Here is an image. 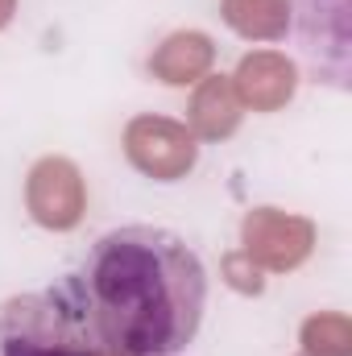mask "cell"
I'll return each mask as SVG.
<instances>
[{
  "label": "cell",
  "instance_id": "7a4b0ae2",
  "mask_svg": "<svg viewBox=\"0 0 352 356\" xmlns=\"http://www.w3.org/2000/svg\"><path fill=\"white\" fill-rule=\"evenodd\" d=\"M0 356H104L71 277L0 307Z\"/></svg>",
  "mask_w": 352,
  "mask_h": 356
},
{
  "label": "cell",
  "instance_id": "5b68a950",
  "mask_svg": "<svg viewBox=\"0 0 352 356\" xmlns=\"http://www.w3.org/2000/svg\"><path fill=\"white\" fill-rule=\"evenodd\" d=\"M237 88L245 95V104L269 112V108H278V104L290 99V91H294V67L286 58H278V54H253V58L241 63Z\"/></svg>",
  "mask_w": 352,
  "mask_h": 356
},
{
  "label": "cell",
  "instance_id": "9c48e42d",
  "mask_svg": "<svg viewBox=\"0 0 352 356\" xmlns=\"http://www.w3.org/2000/svg\"><path fill=\"white\" fill-rule=\"evenodd\" d=\"M265 8H286V0H228L224 4L228 25L241 29L245 38H278L286 29V21L265 17Z\"/></svg>",
  "mask_w": 352,
  "mask_h": 356
},
{
  "label": "cell",
  "instance_id": "277c9868",
  "mask_svg": "<svg viewBox=\"0 0 352 356\" xmlns=\"http://www.w3.org/2000/svg\"><path fill=\"white\" fill-rule=\"evenodd\" d=\"M29 211L46 228H75L83 216V182L79 170L63 158H46L29 175Z\"/></svg>",
  "mask_w": 352,
  "mask_h": 356
},
{
  "label": "cell",
  "instance_id": "30bf717a",
  "mask_svg": "<svg viewBox=\"0 0 352 356\" xmlns=\"http://www.w3.org/2000/svg\"><path fill=\"white\" fill-rule=\"evenodd\" d=\"M8 17H13V0H0V25H8Z\"/></svg>",
  "mask_w": 352,
  "mask_h": 356
},
{
  "label": "cell",
  "instance_id": "3957f363",
  "mask_svg": "<svg viewBox=\"0 0 352 356\" xmlns=\"http://www.w3.org/2000/svg\"><path fill=\"white\" fill-rule=\"evenodd\" d=\"M129 158L137 170L162 178V182H175L195 166V137L175 124V120H162V116H141L129 124Z\"/></svg>",
  "mask_w": 352,
  "mask_h": 356
},
{
  "label": "cell",
  "instance_id": "8992f818",
  "mask_svg": "<svg viewBox=\"0 0 352 356\" xmlns=\"http://www.w3.org/2000/svg\"><path fill=\"white\" fill-rule=\"evenodd\" d=\"M303 228H311V224H303V220H290V216H278L273 207H262V211H253L249 220H245V245H249V257H262L269 269H290L298 266L286 249H282V236H294V232H303Z\"/></svg>",
  "mask_w": 352,
  "mask_h": 356
},
{
  "label": "cell",
  "instance_id": "ba28073f",
  "mask_svg": "<svg viewBox=\"0 0 352 356\" xmlns=\"http://www.w3.org/2000/svg\"><path fill=\"white\" fill-rule=\"evenodd\" d=\"M241 112H237V95L224 79H207L199 95H195V108H191V124L199 129V137L216 141V137H228L237 129Z\"/></svg>",
  "mask_w": 352,
  "mask_h": 356
},
{
  "label": "cell",
  "instance_id": "52a82bcc",
  "mask_svg": "<svg viewBox=\"0 0 352 356\" xmlns=\"http://www.w3.org/2000/svg\"><path fill=\"white\" fill-rule=\"evenodd\" d=\"M207 63H211V42L203 33H175L150 58V67L162 83H195V75L207 71Z\"/></svg>",
  "mask_w": 352,
  "mask_h": 356
},
{
  "label": "cell",
  "instance_id": "6da1fadb",
  "mask_svg": "<svg viewBox=\"0 0 352 356\" xmlns=\"http://www.w3.org/2000/svg\"><path fill=\"white\" fill-rule=\"evenodd\" d=\"M71 282L104 356H170L203 323V261L166 228L104 232Z\"/></svg>",
  "mask_w": 352,
  "mask_h": 356
}]
</instances>
